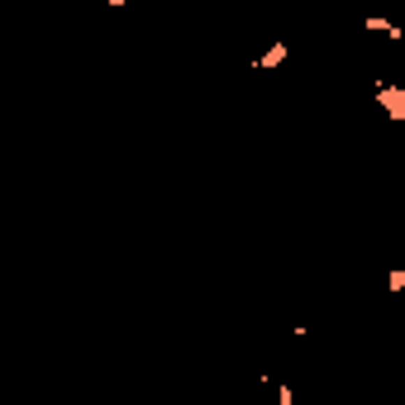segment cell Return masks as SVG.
I'll use <instances>...</instances> for the list:
<instances>
[{
  "label": "cell",
  "mask_w": 405,
  "mask_h": 405,
  "mask_svg": "<svg viewBox=\"0 0 405 405\" xmlns=\"http://www.w3.org/2000/svg\"><path fill=\"white\" fill-rule=\"evenodd\" d=\"M386 286H391V291H401V286H405V267L391 272V277H386Z\"/></svg>",
  "instance_id": "obj_3"
},
{
  "label": "cell",
  "mask_w": 405,
  "mask_h": 405,
  "mask_svg": "<svg viewBox=\"0 0 405 405\" xmlns=\"http://www.w3.org/2000/svg\"><path fill=\"white\" fill-rule=\"evenodd\" d=\"M281 62H286V43H277V48L263 53V67H281Z\"/></svg>",
  "instance_id": "obj_2"
},
{
  "label": "cell",
  "mask_w": 405,
  "mask_h": 405,
  "mask_svg": "<svg viewBox=\"0 0 405 405\" xmlns=\"http://www.w3.org/2000/svg\"><path fill=\"white\" fill-rule=\"evenodd\" d=\"M367 34H386V38H405L401 24H391V20H381V15H367Z\"/></svg>",
  "instance_id": "obj_1"
}]
</instances>
